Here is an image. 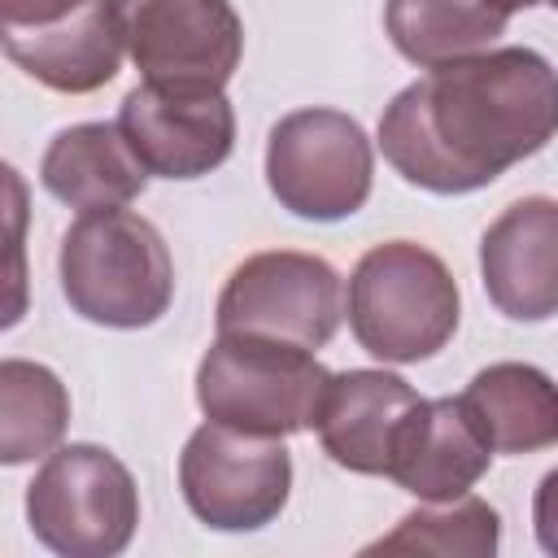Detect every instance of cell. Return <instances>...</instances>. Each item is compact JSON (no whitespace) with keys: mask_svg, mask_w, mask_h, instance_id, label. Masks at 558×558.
Listing matches in <instances>:
<instances>
[{"mask_svg":"<svg viewBox=\"0 0 558 558\" xmlns=\"http://www.w3.org/2000/svg\"><path fill=\"white\" fill-rule=\"evenodd\" d=\"M26 523L61 558H113L135 536L140 488L105 445H57L26 484Z\"/></svg>","mask_w":558,"mask_h":558,"instance_id":"5","label":"cell"},{"mask_svg":"<svg viewBox=\"0 0 558 558\" xmlns=\"http://www.w3.org/2000/svg\"><path fill=\"white\" fill-rule=\"evenodd\" d=\"M0 52L48 92L87 96L118 74L126 52L118 0H83L39 26H0Z\"/></svg>","mask_w":558,"mask_h":558,"instance_id":"12","label":"cell"},{"mask_svg":"<svg viewBox=\"0 0 558 558\" xmlns=\"http://www.w3.org/2000/svg\"><path fill=\"white\" fill-rule=\"evenodd\" d=\"M70 388L44 362L0 357V466H26L61 445Z\"/></svg>","mask_w":558,"mask_h":558,"instance_id":"18","label":"cell"},{"mask_svg":"<svg viewBox=\"0 0 558 558\" xmlns=\"http://www.w3.org/2000/svg\"><path fill=\"white\" fill-rule=\"evenodd\" d=\"M554 126V65L536 48H484L401 87L379 113V148L405 183L462 196L536 157Z\"/></svg>","mask_w":558,"mask_h":558,"instance_id":"1","label":"cell"},{"mask_svg":"<svg viewBox=\"0 0 558 558\" xmlns=\"http://www.w3.org/2000/svg\"><path fill=\"white\" fill-rule=\"evenodd\" d=\"M488 462L493 449L458 397H418L401 418L384 475L418 501H453L484 480Z\"/></svg>","mask_w":558,"mask_h":558,"instance_id":"13","label":"cell"},{"mask_svg":"<svg viewBox=\"0 0 558 558\" xmlns=\"http://www.w3.org/2000/svg\"><path fill=\"white\" fill-rule=\"evenodd\" d=\"M122 44L157 87L222 92L244 52V22L231 0H118Z\"/></svg>","mask_w":558,"mask_h":558,"instance_id":"9","label":"cell"},{"mask_svg":"<svg viewBox=\"0 0 558 558\" xmlns=\"http://www.w3.org/2000/svg\"><path fill=\"white\" fill-rule=\"evenodd\" d=\"M462 296L449 266L414 244L388 240L357 257L349 275V331L379 362H427L458 331Z\"/></svg>","mask_w":558,"mask_h":558,"instance_id":"3","label":"cell"},{"mask_svg":"<svg viewBox=\"0 0 558 558\" xmlns=\"http://www.w3.org/2000/svg\"><path fill=\"white\" fill-rule=\"evenodd\" d=\"M510 13L488 0H384V31L392 48L432 70L471 52H484L506 35Z\"/></svg>","mask_w":558,"mask_h":558,"instance_id":"17","label":"cell"},{"mask_svg":"<svg viewBox=\"0 0 558 558\" xmlns=\"http://www.w3.org/2000/svg\"><path fill=\"white\" fill-rule=\"evenodd\" d=\"M414 401L418 392L392 371H375V366L340 371L327 379L310 432H318V445L336 466L353 475H384L401 418L410 414Z\"/></svg>","mask_w":558,"mask_h":558,"instance_id":"14","label":"cell"},{"mask_svg":"<svg viewBox=\"0 0 558 558\" xmlns=\"http://www.w3.org/2000/svg\"><path fill=\"white\" fill-rule=\"evenodd\" d=\"M458 401L493 453H536L558 440V392L541 366L493 362Z\"/></svg>","mask_w":558,"mask_h":558,"instance_id":"16","label":"cell"},{"mask_svg":"<svg viewBox=\"0 0 558 558\" xmlns=\"http://www.w3.org/2000/svg\"><path fill=\"white\" fill-rule=\"evenodd\" d=\"M26 231H31V187L9 161H0V331L17 327L31 310Z\"/></svg>","mask_w":558,"mask_h":558,"instance_id":"20","label":"cell"},{"mask_svg":"<svg viewBox=\"0 0 558 558\" xmlns=\"http://www.w3.org/2000/svg\"><path fill=\"white\" fill-rule=\"evenodd\" d=\"M61 292L70 310L96 327H153L174 301V262L161 231L118 209H92L61 235Z\"/></svg>","mask_w":558,"mask_h":558,"instance_id":"2","label":"cell"},{"mask_svg":"<svg viewBox=\"0 0 558 558\" xmlns=\"http://www.w3.org/2000/svg\"><path fill=\"white\" fill-rule=\"evenodd\" d=\"M488 4H497L501 13H519V9H541V4H549V0H488Z\"/></svg>","mask_w":558,"mask_h":558,"instance_id":"22","label":"cell"},{"mask_svg":"<svg viewBox=\"0 0 558 558\" xmlns=\"http://www.w3.org/2000/svg\"><path fill=\"white\" fill-rule=\"evenodd\" d=\"M39 183L70 209H118L131 205L148 174L122 140L118 122H78L52 135L39 161Z\"/></svg>","mask_w":558,"mask_h":558,"instance_id":"15","label":"cell"},{"mask_svg":"<svg viewBox=\"0 0 558 558\" xmlns=\"http://www.w3.org/2000/svg\"><path fill=\"white\" fill-rule=\"evenodd\" d=\"M488 301L514 323H545L558 310V205L523 196L506 205L480 240Z\"/></svg>","mask_w":558,"mask_h":558,"instance_id":"11","label":"cell"},{"mask_svg":"<svg viewBox=\"0 0 558 558\" xmlns=\"http://www.w3.org/2000/svg\"><path fill=\"white\" fill-rule=\"evenodd\" d=\"M327 379L331 371L310 349L218 331L196 366V405L253 436H296L314 427Z\"/></svg>","mask_w":558,"mask_h":558,"instance_id":"4","label":"cell"},{"mask_svg":"<svg viewBox=\"0 0 558 558\" xmlns=\"http://www.w3.org/2000/svg\"><path fill=\"white\" fill-rule=\"evenodd\" d=\"M266 183L305 222L353 218L375 183V148L357 118L340 109H296L270 126Z\"/></svg>","mask_w":558,"mask_h":558,"instance_id":"6","label":"cell"},{"mask_svg":"<svg viewBox=\"0 0 558 558\" xmlns=\"http://www.w3.org/2000/svg\"><path fill=\"white\" fill-rule=\"evenodd\" d=\"M179 488L205 527L257 532L288 506L292 453L283 449V436H253L209 418L179 453Z\"/></svg>","mask_w":558,"mask_h":558,"instance_id":"7","label":"cell"},{"mask_svg":"<svg viewBox=\"0 0 558 558\" xmlns=\"http://www.w3.org/2000/svg\"><path fill=\"white\" fill-rule=\"evenodd\" d=\"M340 314H344V292L331 262L314 253L270 248L244 257L227 275L214 323L218 331L283 340L314 353L336 336Z\"/></svg>","mask_w":558,"mask_h":558,"instance_id":"8","label":"cell"},{"mask_svg":"<svg viewBox=\"0 0 558 558\" xmlns=\"http://www.w3.org/2000/svg\"><path fill=\"white\" fill-rule=\"evenodd\" d=\"M83 0H0V26H39V22H57L70 9H78Z\"/></svg>","mask_w":558,"mask_h":558,"instance_id":"21","label":"cell"},{"mask_svg":"<svg viewBox=\"0 0 558 558\" xmlns=\"http://www.w3.org/2000/svg\"><path fill=\"white\" fill-rule=\"evenodd\" d=\"M118 131L131 144L144 174L201 179L231 157L235 109L222 92L209 87L140 83L118 105Z\"/></svg>","mask_w":558,"mask_h":558,"instance_id":"10","label":"cell"},{"mask_svg":"<svg viewBox=\"0 0 558 558\" xmlns=\"http://www.w3.org/2000/svg\"><path fill=\"white\" fill-rule=\"evenodd\" d=\"M501 545V519L484 497H453V501H427L401 523L371 541L362 554H440V558H493Z\"/></svg>","mask_w":558,"mask_h":558,"instance_id":"19","label":"cell"}]
</instances>
